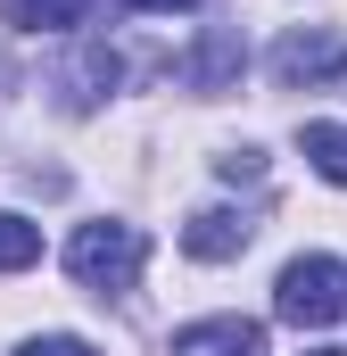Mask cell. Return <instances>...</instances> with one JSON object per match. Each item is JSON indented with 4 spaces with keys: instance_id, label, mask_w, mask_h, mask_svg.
I'll return each instance as SVG.
<instances>
[{
    "instance_id": "6da1fadb",
    "label": "cell",
    "mask_w": 347,
    "mask_h": 356,
    "mask_svg": "<svg viewBox=\"0 0 347 356\" xmlns=\"http://www.w3.org/2000/svg\"><path fill=\"white\" fill-rule=\"evenodd\" d=\"M141 266H149V232L141 224L99 216V224H75V241H67V273L83 282L91 298H124L141 282Z\"/></svg>"
},
{
    "instance_id": "7a4b0ae2",
    "label": "cell",
    "mask_w": 347,
    "mask_h": 356,
    "mask_svg": "<svg viewBox=\"0 0 347 356\" xmlns=\"http://www.w3.org/2000/svg\"><path fill=\"white\" fill-rule=\"evenodd\" d=\"M273 315L298 323V332H331L347 315V266L339 257H289L273 282Z\"/></svg>"
},
{
    "instance_id": "3957f363",
    "label": "cell",
    "mask_w": 347,
    "mask_h": 356,
    "mask_svg": "<svg viewBox=\"0 0 347 356\" xmlns=\"http://www.w3.org/2000/svg\"><path fill=\"white\" fill-rule=\"evenodd\" d=\"M347 75V33L331 25H298L273 42V83L281 91H314V83H339Z\"/></svg>"
},
{
    "instance_id": "277c9868",
    "label": "cell",
    "mask_w": 347,
    "mask_h": 356,
    "mask_svg": "<svg viewBox=\"0 0 347 356\" xmlns=\"http://www.w3.org/2000/svg\"><path fill=\"white\" fill-rule=\"evenodd\" d=\"M174 356H264V323L257 315H207V323H182Z\"/></svg>"
},
{
    "instance_id": "5b68a950",
    "label": "cell",
    "mask_w": 347,
    "mask_h": 356,
    "mask_svg": "<svg viewBox=\"0 0 347 356\" xmlns=\"http://www.w3.org/2000/svg\"><path fill=\"white\" fill-rule=\"evenodd\" d=\"M257 241V224L240 216V207H198L190 224H182V249L198 257V266H223V257H240Z\"/></svg>"
},
{
    "instance_id": "8992f818",
    "label": "cell",
    "mask_w": 347,
    "mask_h": 356,
    "mask_svg": "<svg viewBox=\"0 0 347 356\" xmlns=\"http://www.w3.org/2000/svg\"><path fill=\"white\" fill-rule=\"evenodd\" d=\"M240 67H248L240 25H207V33H198V50H190V67H182V83H190V91H232Z\"/></svg>"
},
{
    "instance_id": "52a82bcc",
    "label": "cell",
    "mask_w": 347,
    "mask_h": 356,
    "mask_svg": "<svg viewBox=\"0 0 347 356\" xmlns=\"http://www.w3.org/2000/svg\"><path fill=\"white\" fill-rule=\"evenodd\" d=\"M0 17H8L17 33H75L91 17V0H0Z\"/></svg>"
},
{
    "instance_id": "ba28073f",
    "label": "cell",
    "mask_w": 347,
    "mask_h": 356,
    "mask_svg": "<svg viewBox=\"0 0 347 356\" xmlns=\"http://www.w3.org/2000/svg\"><path fill=\"white\" fill-rule=\"evenodd\" d=\"M58 83H67V108H91L99 91H116V50H108V42H83V58H75Z\"/></svg>"
},
{
    "instance_id": "9c48e42d",
    "label": "cell",
    "mask_w": 347,
    "mask_h": 356,
    "mask_svg": "<svg viewBox=\"0 0 347 356\" xmlns=\"http://www.w3.org/2000/svg\"><path fill=\"white\" fill-rule=\"evenodd\" d=\"M298 149H306V166H314L323 182H339V191H347V124H306Z\"/></svg>"
},
{
    "instance_id": "30bf717a",
    "label": "cell",
    "mask_w": 347,
    "mask_h": 356,
    "mask_svg": "<svg viewBox=\"0 0 347 356\" xmlns=\"http://www.w3.org/2000/svg\"><path fill=\"white\" fill-rule=\"evenodd\" d=\"M33 257H42V224H25V216L0 207V273H25Z\"/></svg>"
},
{
    "instance_id": "8fae6325",
    "label": "cell",
    "mask_w": 347,
    "mask_h": 356,
    "mask_svg": "<svg viewBox=\"0 0 347 356\" xmlns=\"http://www.w3.org/2000/svg\"><path fill=\"white\" fill-rule=\"evenodd\" d=\"M17 356H99L91 340H75V332H42V340H25Z\"/></svg>"
},
{
    "instance_id": "7c38bea8",
    "label": "cell",
    "mask_w": 347,
    "mask_h": 356,
    "mask_svg": "<svg viewBox=\"0 0 347 356\" xmlns=\"http://www.w3.org/2000/svg\"><path fill=\"white\" fill-rule=\"evenodd\" d=\"M215 166H223L232 182H257V175H264V158H257V149H232V158H215Z\"/></svg>"
},
{
    "instance_id": "4fadbf2b",
    "label": "cell",
    "mask_w": 347,
    "mask_h": 356,
    "mask_svg": "<svg viewBox=\"0 0 347 356\" xmlns=\"http://www.w3.org/2000/svg\"><path fill=\"white\" fill-rule=\"evenodd\" d=\"M124 8H158V17H174V8H198V0H124Z\"/></svg>"
}]
</instances>
